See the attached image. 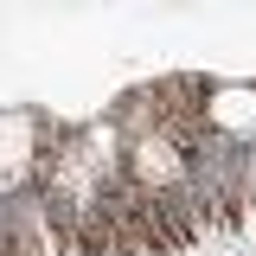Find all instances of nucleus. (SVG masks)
<instances>
[{"instance_id": "f03ea898", "label": "nucleus", "mask_w": 256, "mask_h": 256, "mask_svg": "<svg viewBox=\"0 0 256 256\" xmlns=\"http://www.w3.org/2000/svg\"><path fill=\"white\" fill-rule=\"evenodd\" d=\"M205 128L230 141H256V90H212L205 96Z\"/></svg>"}, {"instance_id": "f257e3e1", "label": "nucleus", "mask_w": 256, "mask_h": 256, "mask_svg": "<svg viewBox=\"0 0 256 256\" xmlns=\"http://www.w3.org/2000/svg\"><path fill=\"white\" fill-rule=\"evenodd\" d=\"M32 166H38V116L6 109V116H0V198L26 186Z\"/></svg>"}]
</instances>
